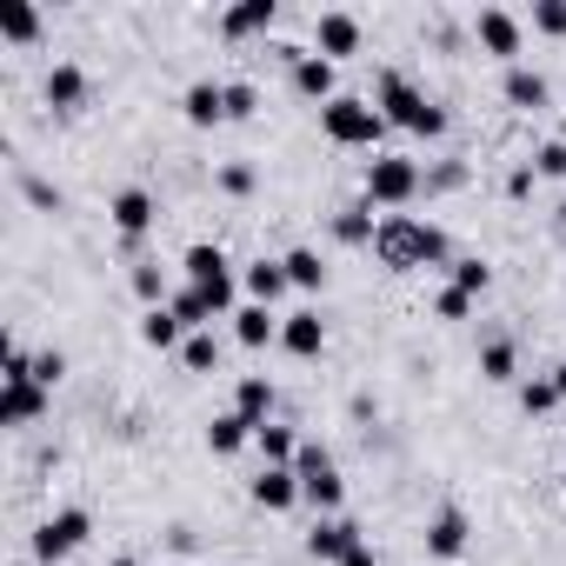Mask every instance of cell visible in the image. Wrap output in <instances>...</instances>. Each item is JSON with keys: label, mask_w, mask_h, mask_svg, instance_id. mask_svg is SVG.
<instances>
[{"label": "cell", "mask_w": 566, "mask_h": 566, "mask_svg": "<svg viewBox=\"0 0 566 566\" xmlns=\"http://www.w3.org/2000/svg\"><path fill=\"white\" fill-rule=\"evenodd\" d=\"M61 374H67V354H41V360H34V380H41L48 394H54V380H61Z\"/></svg>", "instance_id": "60d3db41"}, {"label": "cell", "mask_w": 566, "mask_h": 566, "mask_svg": "<svg viewBox=\"0 0 566 566\" xmlns=\"http://www.w3.org/2000/svg\"><path fill=\"white\" fill-rule=\"evenodd\" d=\"M87 533H94V520H87L81 506H61V513H48V520L34 526V559H67Z\"/></svg>", "instance_id": "52a82bcc"}, {"label": "cell", "mask_w": 566, "mask_h": 566, "mask_svg": "<svg viewBox=\"0 0 566 566\" xmlns=\"http://www.w3.org/2000/svg\"><path fill=\"white\" fill-rule=\"evenodd\" d=\"M294 500H301V473H294V467H260V473H253V506L287 513Z\"/></svg>", "instance_id": "30bf717a"}, {"label": "cell", "mask_w": 566, "mask_h": 566, "mask_svg": "<svg viewBox=\"0 0 566 566\" xmlns=\"http://www.w3.org/2000/svg\"><path fill=\"white\" fill-rule=\"evenodd\" d=\"M287 280H294V287H307V294H314V287H327L321 253H314V247H294V253H287Z\"/></svg>", "instance_id": "f1b7e54d"}, {"label": "cell", "mask_w": 566, "mask_h": 566, "mask_svg": "<svg viewBox=\"0 0 566 566\" xmlns=\"http://www.w3.org/2000/svg\"><path fill=\"white\" fill-rule=\"evenodd\" d=\"M134 294H140L147 307H167V280H160V266H134Z\"/></svg>", "instance_id": "d590c367"}, {"label": "cell", "mask_w": 566, "mask_h": 566, "mask_svg": "<svg viewBox=\"0 0 566 566\" xmlns=\"http://www.w3.org/2000/svg\"><path fill=\"white\" fill-rule=\"evenodd\" d=\"M287 287H294V280H287V260H253V266H247V294H253V307H273Z\"/></svg>", "instance_id": "ac0fdd59"}, {"label": "cell", "mask_w": 566, "mask_h": 566, "mask_svg": "<svg viewBox=\"0 0 566 566\" xmlns=\"http://www.w3.org/2000/svg\"><path fill=\"white\" fill-rule=\"evenodd\" d=\"M321 127H327V140H340V147H380V134H387V114H380L374 101L334 94V101L321 107Z\"/></svg>", "instance_id": "3957f363"}, {"label": "cell", "mask_w": 566, "mask_h": 566, "mask_svg": "<svg viewBox=\"0 0 566 566\" xmlns=\"http://www.w3.org/2000/svg\"><path fill=\"white\" fill-rule=\"evenodd\" d=\"M114 566H140V559H114Z\"/></svg>", "instance_id": "ee69618b"}, {"label": "cell", "mask_w": 566, "mask_h": 566, "mask_svg": "<svg viewBox=\"0 0 566 566\" xmlns=\"http://www.w3.org/2000/svg\"><path fill=\"white\" fill-rule=\"evenodd\" d=\"M220 187H227V193H253V167H247V160L220 167Z\"/></svg>", "instance_id": "ab89813d"}, {"label": "cell", "mask_w": 566, "mask_h": 566, "mask_svg": "<svg viewBox=\"0 0 566 566\" xmlns=\"http://www.w3.org/2000/svg\"><path fill=\"white\" fill-rule=\"evenodd\" d=\"M334 233H340L347 247H374V233H380V220H374V200H354V207H340V213H334Z\"/></svg>", "instance_id": "44dd1931"}, {"label": "cell", "mask_w": 566, "mask_h": 566, "mask_svg": "<svg viewBox=\"0 0 566 566\" xmlns=\"http://www.w3.org/2000/svg\"><path fill=\"white\" fill-rule=\"evenodd\" d=\"M220 28H227V34H260V28H273V0H240V8H227Z\"/></svg>", "instance_id": "4316f807"}, {"label": "cell", "mask_w": 566, "mask_h": 566, "mask_svg": "<svg viewBox=\"0 0 566 566\" xmlns=\"http://www.w3.org/2000/svg\"><path fill=\"white\" fill-rule=\"evenodd\" d=\"M533 28L539 34H566V0H533Z\"/></svg>", "instance_id": "74e56055"}, {"label": "cell", "mask_w": 566, "mask_h": 566, "mask_svg": "<svg viewBox=\"0 0 566 566\" xmlns=\"http://www.w3.org/2000/svg\"><path fill=\"white\" fill-rule=\"evenodd\" d=\"M533 174H539V180H566V140H546V147L533 154Z\"/></svg>", "instance_id": "e575fe53"}, {"label": "cell", "mask_w": 566, "mask_h": 566, "mask_svg": "<svg viewBox=\"0 0 566 566\" xmlns=\"http://www.w3.org/2000/svg\"><path fill=\"white\" fill-rule=\"evenodd\" d=\"M420 193V167L413 160H400V154H374L367 160V200L374 207H407Z\"/></svg>", "instance_id": "5b68a950"}, {"label": "cell", "mask_w": 566, "mask_h": 566, "mask_svg": "<svg viewBox=\"0 0 566 566\" xmlns=\"http://www.w3.org/2000/svg\"><path fill=\"white\" fill-rule=\"evenodd\" d=\"M374 107L387 114V127H407V134H427V140H433V134H447V114H440V107H433L407 74H394V67L380 74V101H374Z\"/></svg>", "instance_id": "7a4b0ae2"}, {"label": "cell", "mask_w": 566, "mask_h": 566, "mask_svg": "<svg viewBox=\"0 0 566 566\" xmlns=\"http://www.w3.org/2000/svg\"><path fill=\"white\" fill-rule=\"evenodd\" d=\"M140 340L160 347V354L180 347V321H174V307H147V314H140Z\"/></svg>", "instance_id": "484cf974"}, {"label": "cell", "mask_w": 566, "mask_h": 566, "mask_svg": "<svg viewBox=\"0 0 566 566\" xmlns=\"http://www.w3.org/2000/svg\"><path fill=\"white\" fill-rule=\"evenodd\" d=\"M506 101L513 107H546V74H533V67H506Z\"/></svg>", "instance_id": "d4e9b609"}, {"label": "cell", "mask_w": 566, "mask_h": 566, "mask_svg": "<svg viewBox=\"0 0 566 566\" xmlns=\"http://www.w3.org/2000/svg\"><path fill=\"white\" fill-rule=\"evenodd\" d=\"M0 34H8V41H34L41 34V14L28 8V0H8V8H0Z\"/></svg>", "instance_id": "f546056e"}, {"label": "cell", "mask_w": 566, "mask_h": 566, "mask_svg": "<svg viewBox=\"0 0 566 566\" xmlns=\"http://www.w3.org/2000/svg\"><path fill=\"white\" fill-rule=\"evenodd\" d=\"M280 347L301 354V360H314L327 347V321L321 314H287V321H280Z\"/></svg>", "instance_id": "9a60e30c"}, {"label": "cell", "mask_w": 566, "mask_h": 566, "mask_svg": "<svg viewBox=\"0 0 566 566\" xmlns=\"http://www.w3.org/2000/svg\"><path fill=\"white\" fill-rule=\"evenodd\" d=\"M187 287H200L220 314L233 307V266H227V253H220V247H207V240H200V247H187Z\"/></svg>", "instance_id": "8992f818"}, {"label": "cell", "mask_w": 566, "mask_h": 566, "mask_svg": "<svg viewBox=\"0 0 566 566\" xmlns=\"http://www.w3.org/2000/svg\"><path fill=\"white\" fill-rule=\"evenodd\" d=\"M467 307H473V294H460V287H447V294L433 301V314H440V321H467Z\"/></svg>", "instance_id": "f35d334b"}, {"label": "cell", "mask_w": 566, "mask_h": 566, "mask_svg": "<svg viewBox=\"0 0 566 566\" xmlns=\"http://www.w3.org/2000/svg\"><path fill=\"white\" fill-rule=\"evenodd\" d=\"M533 180H539L533 167H513V174H506V193H533Z\"/></svg>", "instance_id": "b9f144b4"}, {"label": "cell", "mask_w": 566, "mask_h": 566, "mask_svg": "<svg viewBox=\"0 0 566 566\" xmlns=\"http://www.w3.org/2000/svg\"><path fill=\"white\" fill-rule=\"evenodd\" d=\"M107 213H114V227H120L127 240H140V233L154 227V193H147V187H120Z\"/></svg>", "instance_id": "5bb4252c"}, {"label": "cell", "mask_w": 566, "mask_h": 566, "mask_svg": "<svg viewBox=\"0 0 566 566\" xmlns=\"http://www.w3.org/2000/svg\"><path fill=\"white\" fill-rule=\"evenodd\" d=\"M314 41H321L327 61H340V54L360 48V21H354V14H321V21H314Z\"/></svg>", "instance_id": "d6986e66"}, {"label": "cell", "mask_w": 566, "mask_h": 566, "mask_svg": "<svg viewBox=\"0 0 566 566\" xmlns=\"http://www.w3.org/2000/svg\"><path fill=\"white\" fill-rule=\"evenodd\" d=\"M14 566H28V559H14Z\"/></svg>", "instance_id": "f6af8a7d"}, {"label": "cell", "mask_w": 566, "mask_h": 566, "mask_svg": "<svg viewBox=\"0 0 566 566\" xmlns=\"http://www.w3.org/2000/svg\"><path fill=\"white\" fill-rule=\"evenodd\" d=\"M41 94H48V107L74 114V107L87 101V74H81L74 61H54V67H48V81H41Z\"/></svg>", "instance_id": "4fadbf2b"}, {"label": "cell", "mask_w": 566, "mask_h": 566, "mask_svg": "<svg viewBox=\"0 0 566 566\" xmlns=\"http://www.w3.org/2000/svg\"><path fill=\"white\" fill-rule=\"evenodd\" d=\"M247 440H253V427H247L240 413H220V420L207 427V447H213V453H240Z\"/></svg>", "instance_id": "83f0119b"}, {"label": "cell", "mask_w": 566, "mask_h": 566, "mask_svg": "<svg viewBox=\"0 0 566 566\" xmlns=\"http://www.w3.org/2000/svg\"><path fill=\"white\" fill-rule=\"evenodd\" d=\"M253 447L266 453V467H294V453H301V440H294V427H273V420H266V427L253 433Z\"/></svg>", "instance_id": "cb8c5ba5"}, {"label": "cell", "mask_w": 566, "mask_h": 566, "mask_svg": "<svg viewBox=\"0 0 566 566\" xmlns=\"http://www.w3.org/2000/svg\"><path fill=\"white\" fill-rule=\"evenodd\" d=\"M180 114H187L193 127H213V120H227V87H220V81H193V87L180 94Z\"/></svg>", "instance_id": "2e32d148"}, {"label": "cell", "mask_w": 566, "mask_h": 566, "mask_svg": "<svg viewBox=\"0 0 566 566\" xmlns=\"http://www.w3.org/2000/svg\"><path fill=\"white\" fill-rule=\"evenodd\" d=\"M480 374H486V380H513V374H520L513 340H486V347H480Z\"/></svg>", "instance_id": "4dcf8cb0"}, {"label": "cell", "mask_w": 566, "mask_h": 566, "mask_svg": "<svg viewBox=\"0 0 566 566\" xmlns=\"http://www.w3.org/2000/svg\"><path fill=\"white\" fill-rule=\"evenodd\" d=\"M180 360H187L193 374H207V367L220 360V347H213V334H187V347H180Z\"/></svg>", "instance_id": "836d02e7"}, {"label": "cell", "mask_w": 566, "mask_h": 566, "mask_svg": "<svg viewBox=\"0 0 566 566\" xmlns=\"http://www.w3.org/2000/svg\"><path fill=\"white\" fill-rule=\"evenodd\" d=\"M559 400H566V394H559V380H553V374H539V380H526V387H520V407H526V413H553Z\"/></svg>", "instance_id": "1f68e13d"}, {"label": "cell", "mask_w": 566, "mask_h": 566, "mask_svg": "<svg viewBox=\"0 0 566 566\" xmlns=\"http://www.w3.org/2000/svg\"><path fill=\"white\" fill-rule=\"evenodd\" d=\"M294 87H301L307 101H334V61H327V54H301V61H294Z\"/></svg>", "instance_id": "ffe728a7"}, {"label": "cell", "mask_w": 566, "mask_h": 566, "mask_svg": "<svg viewBox=\"0 0 566 566\" xmlns=\"http://www.w3.org/2000/svg\"><path fill=\"white\" fill-rule=\"evenodd\" d=\"M167 307H174V321H180V327H193V334H207V327L220 321V307H213V301H207L200 287H180V294H174Z\"/></svg>", "instance_id": "7402d4cb"}, {"label": "cell", "mask_w": 566, "mask_h": 566, "mask_svg": "<svg viewBox=\"0 0 566 566\" xmlns=\"http://www.w3.org/2000/svg\"><path fill=\"white\" fill-rule=\"evenodd\" d=\"M486 280H493V273H486L480 260H453V287H460V294H486Z\"/></svg>", "instance_id": "8d00e7d4"}, {"label": "cell", "mask_w": 566, "mask_h": 566, "mask_svg": "<svg viewBox=\"0 0 566 566\" xmlns=\"http://www.w3.org/2000/svg\"><path fill=\"white\" fill-rule=\"evenodd\" d=\"M260 107V87L253 81H227V120H247Z\"/></svg>", "instance_id": "d6a6232c"}, {"label": "cell", "mask_w": 566, "mask_h": 566, "mask_svg": "<svg viewBox=\"0 0 566 566\" xmlns=\"http://www.w3.org/2000/svg\"><path fill=\"white\" fill-rule=\"evenodd\" d=\"M374 253H380V266H433V260H447V233L420 227L407 213H387L374 233Z\"/></svg>", "instance_id": "6da1fadb"}, {"label": "cell", "mask_w": 566, "mask_h": 566, "mask_svg": "<svg viewBox=\"0 0 566 566\" xmlns=\"http://www.w3.org/2000/svg\"><path fill=\"white\" fill-rule=\"evenodd\" d=\"M473 34H480V48H486V54H500V61H513V54H520V21H513L506 8H480Z\"/></svg>", "instance_id": "7c38bea8"}, {"label": "cell", "mask_w": 566, "mask_h": 566, "mask_svg": "<svg viewBox=\"0 0 566 566\" xmlns=\"http://www.w3.org/2000/svg\"><path fill=\"white\" fill-rule=\"evenodd\" d=\"M307 553H314L321 566H327V559H340V566H347V559L360 553V526H354V520H340V513H334V520H314Z\"/></svg>", "instance_id": "ba28073f"}, {"label": "cell", "mask_w": 566, "mask_h": 566, "mask_svg": "<svg viewBox=\"0 0 566 566\" xmlns=\"http://www.w3.org/2000/svg\"><path fill=\"white\" fill-rule=\"evenodd\" d=\"M233 413L260 433V427H266V413H273V380H266V374H247V380L233 387Z\"/></svg>", "instance_id": "e0dca14e"}, {"label": "cell", "mask_w": 566, "mask_h": 566, "mask_svg": "<svg viewBox=\"0 0 566 566\" xmlns=\"http://www.w3.org/2000/svg\"><path fill=\"white\" fill-rule=\"evenodd\" d=\"M48 413V387L41 380H0V420L8 427H34Z\"/></svg>", "instance_id": "9c48e42d"}, {"label": "cell", "mask_w": 566, "mask_h": 566, "mask_svg": "<svg viewBox=\"0 0 566 566\" xmlns=\"http://www.w3.org/2000/svg\"><path fill=\"white\" fill-rule=\"evenodd\" d=\"M347 566H380V559H374V553H367V546H360V553H354V559H347Z\"/></svg>", "instance_id": "7bdbcfd3"}, {"label": "cell", "mask_w": 566, "mask_h": 566, "mask_svg": "<svg viewBox=\"0 0 566 566\" xmlns=\"http://www.w3.org/2000/svg\"><path fill=\"white\" fill-rule=\"evenodd\" d=\"M294 473H301V500L307 506H321L327 520H334V506H340V473H334V460H327V447H314V440H301V453H294Z\"/></svg>", "instance_id": "277c9868"}, {"label": "cell", "mask_w": 566, "mask_h": 566, "mask_svg": "<svg viewBox=\"0 0 566 566\" xmlns=\"http://www.w3.org/2000/svg\"><path fill=\"white\" fill-rule=\"evenodd\" d=\"M233 334H240V347H266V340H280V321H273V307H240Z\"/></svg>", "instance_id": "603a6c76"}, {"label": "cell", "mask_w": 566, "mask_h": 566, "mask_svg": "<svg viewBox=\"0 0 566 566\" xmlns=\"http://www.w3.org/2000/svg\"><path fill=\"white\" fill-rule=\"evenodd\" d=\"M467 539H473V533H467V513H460V506H440V513L427 520V553H433V559H460Z\"/></svg>", "instance_id": "8fae6325"}]
</instances>
